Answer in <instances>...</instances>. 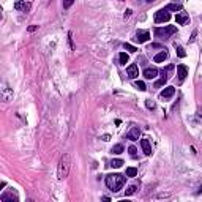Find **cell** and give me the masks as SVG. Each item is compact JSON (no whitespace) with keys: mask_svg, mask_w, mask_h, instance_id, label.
Returning <instances> with one entry per match:
<instances>
[{"mask_svg":"<svg viewBox=\"0 0 202 202\" xmlns=\"http://www.w3.org/2000/svg\"><path fill=\"white\" fill-rule=\"evenodd\" d=\"M70 166H71V157L70 153H63L62 158L59 161V168H57V175L60 180L67 179L68 174H70Z\"/></svg>","mask_w":202,"mask_h":202,"instance_id":"cell-1","label":"cell"},{"mask_svg":"<svg viewBox=\"0 0 202 202\" xmlns=\"http://www.w3.org/2000/svg\"><path fill=\"white\" fill-rule=\"evenodd\" d=\"M123 185H125V177L120 175V174H111V175L106 177V186L109 189H112L114 193L120 191Z\"/></svg>","mask_w":202,"mask_h":202,"instance_id":"cell-2","label":"cell"},{"mask_svg":"<svg viewBox=\"0 0 202 202\" xmlns=\"http://www.w3.org/2000/svg\"><path fill=\"white\" fill-rule=\"evenodd\" d=\"M177 32V29L174 25H168V27H158V29H155V35L158 36V38H163V40H168L171 35H174Z\"/></svg>","mask_w":202,"mask_h":202,"instance_id":"cell-3","label":"cell"},{"mask_svg":"<svg viewBox=\"0 0 202 202\" xmlns=\"http://www.w3.org/2000/svg\"><path fill=\"white\" fill-rule=\"evenodd\" d=\"M171 19V14L166 8H163V10H158L155 13V22L157 24H161V22H168Z\"/></svg>","mask_w":202,"mask_h":202,"instance_id":"cell-4","label":"cell"},{"mask_svg":"<svg viewBox=\"0 0 202 202\" xmlns=\"http://www.w3.org/2000/svg\"><path fill=\"white\" fill-rule=\"evenodd\" d=\"M0 92H2V99H3V101H11V99H13V90L8 87V84H5V82H3Z\"/></svg>","mask_w":202,"mask_h":202,"instance_id":"cell-5","label":"cell"},{"mask_svg":"<svg viewBox=\"0 0 202 202\" xmlns=\"http://www.w3.org/2000/svg\"><path fill=\"white\" fill-rule=\"evenodd\" d=\"M172 65H169L166 70H161V79L157 82V84H155V87H160V85H164L168 82V79H169V71H172Z\"/></svg>","mask_w":202,"mask_h":202,"instance_id":"cell-6","label":"cell"},{"mask_svg":"<svg viewBox=\"0 0 202 202\" xmlns=\"http://www.w3.org/2000/svg\"><path fill=\"white\" fill-rule=\"evenodd\" d=\"M139 136H141V128L139 126H131V130L126 133V139L137 141V139H139Z\"/></svg>","mask_w":202,"mask_h":202,"instance_id":"cell-7","label":"cell"},{"mask_svg":"<svg viewBox=\"0 0 202 202\" xmlns=\"http://www.w3.org/2000/svg\"><path fill=\"white\" fill-rule=\"evenodd\" d=\"M0 200L2 202H17L19 200V197H17V194H16V191H8V193H5V194H2L0 196Z\"/></svg>","mask_w":202,"mask_h":202,"instance_id":"cell-8","label":"cell"},{"mask_svg":"<svg viewBox=\"0 0 202 202\" xmlns=\"http://www.w3.org/2000/svg\"><path fill=\"white\" fill-rule=\"evenodd\" d=\"M150 38V33L147 32V30H137V33H136V41L137 43H145L147 40Z\"/></svg>","mask_w":202,"mask_h":202,"instance_id":"cell-9","label":"cell"},{"mask_svg":"<svg viewBox=\"0 0 202 202\" xmlns=\"http://www.w3.org/2000/svg\"><path fill=\"white\" fill-rule=\"evenodd\" d=\"M30 6H32V5H30L29 2H24V0H17V2L14 3V8H16V10H17V11H24V13L29 11Z\"/></svg>","mask_w":202,"mask_h":202,"instance_id":"cell-10","label":"cell"},{"mask_svg":"<svg viewBox=\"0 0 202 202\" xmlns=\"http://www.w3.org/2000/svg\"><path fill=\"white\" fill-rule=\"evenodd\" d=\"M126 74H128V78H131V79H134V78L139 76V70H137L136 63H131V65L126 68Z\"/></svg>","mask_w":202,"mask_h":202,"instance_id":"cell-11","label":"cell"},{"mask_svg":"<svg viewBox=\"0 0 202 202\" xmlns=\"http://www.w3.org/2000/svg\"><path fill=\"white\" fill-rule=\"evenodd\" d=\"M158 74V70L157 68H145L144 70V78L145 79H155Z\"/></svg>","mask_w":202,"mask_h":202,"instance_id":"cell-12","label":"cell"},{"mask_svg":"<svg viewBox=\"0 0 202 202\" xmlns=\"http://www.w3.org/2000/svg\"><path fill=\"white\" fill-rule=\"evenodd\" d=\"M141 145H142V150H144V153L147 155V157L152 155V145H150L149 139H141Z\"/></svg>","mask_w":202,"mask_h":202,"instance_id":"cell-13","label":"cell"},{"mask_svg":"<svg viewBox=\"0 0 202 202\" xmlns=\"http://www.w3.org/2000/svg\"><path fill=\"white\" fill-rule=\"evenodd\" d=\"M177 76H179L180 81H183V79L188 76V68H186L185 65H179V67H177Z\"/></svg>","mask_w":202,"mask_h":202,"instance_id":"cell-14","label":"cell"},{"mask_svg":"<svg viewBox=\"0 0 202 202\" xmlns=\"http://www.w3.org/2000/svg\"><path fill=\"white\" fill-rule=\"evenodd\" d=\"M174 93H175V88L174 87H166L163 92H161V98H171V96H174Z\"/></svg>","mask_w":202,"mask_h":202,"instance_id":"cell-15","label":"cell"},{"mask_svg":"<svg viewBox=\"0 0 202 202\" xmlns=\"http://www.w3.org/2000/svg\"><path fill=\"white\" fill-rule=\"evenodd\" d=\"M175 19H177V24L183 25V24L188 22V14H186V13H179V14L175 16Z\"/></svg>","mask_w":202,"mask_h":202,"instance_id":"cell-16","label":"cell"},{"mask_svg":"<svg viewBox=\"0 0 202 202\" xmlns=\"http://www.w3.org/2000/svg\"><path fill=\"white\" fill-rule=\"evenodd\" d=\"M168 59V52H166V49H164V51H161L160 54H157V56H155V62H164V60H166Z\"/></svg>","mask_w":202,"mask_h":202,"instance_id":"cell-17","label":"cell"},{"mask_svg":"<svg viewBox=\"0 0 202 202\" xmlns=\"http://www.w3.org/2000/svg\"><path fill=\"white\" fill-rule=\"evenodd\" d=\"M166 10L168 11H180L182 10V3H169Z\"/></svg>","mask_w":202,"mask_h":202,"instance_id":"cell-18","label":"cell"},{"mask_svg":"<svg viewBox=\"0 0 202 202\" xmlns=\"http://www.w3.org/2000/svg\"><path fill=\"white\" fill-rule=\"evenodd\" d=\"M122 164H123V161H122V160H112L111 163H109V166L118 169V168H122Z\"/></svg>","mask_w":202,"mask_h":202,"instance_id":"cell-19","label":"cell"},{"mask_svg":"<svg viewBox=\"0 0 202 202\" xmlns=\"http://www.w3.org/2000/svg\"><path fill=\"white\" fill-rule=\"evenodd\" d=\"M111 152H112V153H115V155H120V153L123 152V145H120V144L114 145L112 149H111Z\"/></svg>","mask_w":202,"mask_h":202,"instance_id":"cell-20","label":"cell"},{"mask_svg":"<svg viewBox=\"0 0 202 202\" xmlns=\"http://www.w3.org/2000/svg\"><path fill=\"white\" fill-rule=\"evenodd\" d=\"M118 60H120V65H126L128 63V54L122 52L120 56H118Z\"/></svg>","mask_w":202,"mask_h":202,"instance_id":"cell-21","label":"cell"},{"mask_svg":"<svg viewBox=\"0 0 202 202\" xmlns=\"http://www.w3.org/2000/svg\"><path fill=\"white\" fill-rule=\"evenodd\" d=\"M136 174H137L136 168H128L126 169V177H136Z\"/></svg>","mask_w":202,"mask_h":202,"instance_id":"cell-22","label":"cell"},{"mask_svg":"<svg viewBox=\"0 0 202 202\" xmlns=\"http://www.w3.org/2000/svg\"><path fill=\"white\" fill-rule=\"evenodd\" d=\"M175 49H177V56H179V57L183 59V57L186 56V52H185V49H183L182 46H177V44H175Z\"/></svg>","mask_w":202,"mask_h":202,"instance_id":"cell-23","label":"cell"},{"mask_svg":"<svg viewBox=\"0 0 202 202\" xmlns=\"http://www.w3.org/2000/svg\"><path fill=\"white\" fill-rule=\"evenodd\" d=\"M136 189H137V186L136 185H131V186H128V189L125 191V194L126 196H131V194H134V193H136Z\"/></svg>","mask_w":202,"mask_h":202,"instance_id":"cell-24","label":"cell"},{"mask_svg":"<svg viewBox=\"0 0 202 202\" xmlns=\"http://www.w3.org/2000/svg\"><path fill=\"white\" fill-rule=\"evenodd\" d=\"M134 85H136L137 88H139V90H142V92H144V90H147V87H145V84H144L142 81H136V82H134Z\"/></svg>","mask_w":202,"mask_h":202,"instance_id":"cell-25","label":"cell"},{"mask_svg":"<svg viewBox=\"0 0 202 202\" xmlns=\"http://www.w3.org/2000/svg\"><path fill=\"white\" fill-rule=\"evenodd\" d=\"M123 48H125L126 51H130V52H136V51H137V49L134 48V46H133V44H130V43H125V44H123Z\"/></svg>","mask_w":202,"mask_h":202,"instance_id":"cell-26","label":"cell"},{"mask_svg":"<svg viewBox=\"0 0 202 202\" xmlns=\"http://www.w3.org/2000/svg\"><path fill=\"white\" fill-rule=\"evenodd\" d=\"M145 104H147V107H149V109H155V106H157L152 99H147V101H145Z\"/></svg>","mask_w":202,"mask_h":202,"instance_id":"cell-27","label":"cell"},{"mask_svg":"<svg viewBox=\"0 0 202 202\" xmlns=\"http://www.w3.org/2000/svg\"><path fill=\"white\" fill-rule=\"evenodd\" d=\"M74 0H63V8H70Z\"/></svg>","mask_w":202,"mask_h":202,"instance_id":"cell-28","label":"cell"},{"mask_svg":"<svg viewBox=\"0 0 202 202\" xmlns=\"http://www.w3.org/2000/svg\"><path fill=\"white\" fill-rule=\"evenodd\" d=\"M128 152H130L131 157H136V152H137V150H136V147H134V145H131L130 149H128Z\"/></svg>","mask_w":202,"mask_h":202,"instance_id":"cell-29","label":"cell"},{"mask_svg":"<svg viewBox=\"0 0 202 202\" xmlns=\"http://www.w3.org/2000/svg\"><path fill=\"white\" fill-rule=\"evenodd\" d=\"M131 14H133V11H131V10H126V11H125V19H128V17H130Z\"/></svg>","mask_w":202,"mask_h":202,"instance_id":"cell-30","label":"cell"},{"mask_svg":"<svg viewBox=\"0 0 202 202\" xmlns=\"http://www.w3.org/2000/svg\"><path fill=\"white\" fill-rule=\"evenodd\" d=\"M101 139H103V141H109V139H111V136H109V134H104L103 137H101Z\"/></svg>","mask_w":202,"mask_h":202,"instance_id":"cell-31","label":"cell"},{"mask_svg":"<svg viewBox=\"0 0 202 202\" xmlns=\"http://www.w3.org/2000/svg\"><path fill=\"white\" fill-rule=\"evenodd\" d=\"M36 30V25H30L29 27V32H35Z\"/></svg>","mask_w":202,"mask_h":202,"instance_id":"cell-32","label":"cell"},{"mask_svg":"<svg viewBox=\"0 0 202 202\" xmlns=\"http://www.w3.org/2000/svg\"><path fill=\"white\" fill-rule=\"evenodd\" d=\"M145 2H147V3H152V2H155V0H145Z\"/></svg>","mask_w":202,"mask_h":202,"instance_id":"cell-33","label":"cell"}]
</instances>
